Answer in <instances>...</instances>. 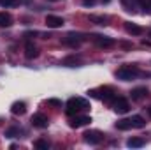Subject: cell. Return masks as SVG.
<instances>
[{
	"mask_svg": "<svg viewBox=\"0 0 151 150\" xmlns=\"http://www.w3.org/2000/svg\"><path fill=\"white\" fill-rule=\"evenodd\" d=\"M88 108H90V103L86 99H83V97H70L67 101L65 111H67L69 117H74V115H79L81 111H86Z\"/></svg>",
	"mask_w": 151,
	"mask_h": 150,
	"instance_id": "obj_1",
	"label": "cell"
},
{
	"mask_svg": "<svg viewBox=\"0 0 151 150\" xmlns=\"http://www.w3.org/2000/svg\"><path fill=\"white\" fill-rule=\"evenodd\" d=\"M137 74H139L137 66H123V67H119L116 71V78L121 79V81H130V79H134Z\"/></svg>",
	"mask_w": 151,
	"mask_h": 150,
	"instance_id": "obj_2",
	"label": "cell"
},
{
	"mask_svg": "<svg viewBox=\"0 0 151 150\" xmlns=\"http://www.w3.org/2000/svg\"><path fill=\"white\" fill-rule=\"evenodd\" d=\"M102 133L100 131H86L84 134H83V138H84V141L86 143H90V145H99L100 141H102Z\"/></svg>",
	"mask_w": 151,
	"mask_h": 150,
	"instance_id": "obj_3",
	"label": "cell"
},
{
	"mask_svg": "<svg viewBox=\"0 0 151 150\" xmlns=\"http://www.w3.org/2000/svg\"><path fill=\"white\" fill-rule=\"evenodd\" d=\"M47 124H49V120H47V117L42 115V113H35V115L32 117V125L37 127V129H46Z\"/></svg>",
	"mask_w": 151,
	"mask_h": 150,
	"instance_id": "obj_4",
	"label": "cell"
},
{
	"mask_svg": "<svg viewBox=\"0 0 151 150\" xmlns=\"http://www.w3.org/2000/svg\"><path fill=\"white\" fill-rule=\"evenodd\" d=\"M90 122H91V117H88V115H76L74 118L70 120V127H74V129H77V127L88 125Z\"/></svg>",
	"mask_w": 151,
	"mask_h": 150,
	"instance_id": "obj_5",
	"label": "cell"
},
{
	"mask_svg": "<svg viewBox=\"0 0 151 150\" xmlns=\"http://www.w3.org/2000/svg\"><path fill=\"white\" fill-rule=\"evenodd\" d=\"M81 42H83V37H81L79 34H67V36H65V39H63V44L72 46V48H77Z\"/></svg>",
	"mask_w": 151,
	"mask_h": 150,
	"instance_id": "obj_6",
	"label": "cell"
},
{
	"mask_svg": "<svg viewBox=\"0 0 151 150\" xmlns=\"http://www.w3.org/2000/svg\"><path fill=\"white\" fill-rule=\"evenodd\" d=\"M63 23H65L63 18H60V16H53V14L46 16V25H47L49 28H60Z\"/></svg>",
	"mask_w": 151,
	"mask_h": 150,
	"instance_id": "obj_7",
	"label": "cell"
},
{
	"mask_svg": "<svg viewBox=\"0 0 151 150\" xmlns=\"http://www.w3.org/2000/svg\"><path fill=\"white\" fill-rule=\"evenodd\" d=\"M130 110V104H128V101L127 99H123V97H119V99H116L114 101V111L116 113H127Z\"/></svg>",
	"mask_w": 151,
	"mask_h": 150,
	"instance_id": "obj_8",
	"label": "cell"
},
{
	"mask_svg": "<svg viewBox=\"0 0 151 150\" xmlns=\"http://www.w3.org/2000/svg\"><path fill=\"white\" fill-rule=\"evenodd\" d=\"M95 39V42H97V46H100V48H113L114 44H116V41L111 37H104V36H93Z\"/></svg>",
	"mask_w": 151,
	"mask_h": 150,
	"instance_id": "obj_9",
	"label": "cell"
},
{
	"mask_svg": "<svg viewBox=\"0 0 151 150\" xmlns=\"http://www.w3.org/2000/svg\"><path fill=\"white\" fill-rule=\"evenodd\" d=\"M146 95H148V88H146V87H137V88H134V90L130 92L132 101H141V99H144Z\"/></svg>",
	"mask_w": 151,
	"mask_h": 150,
	"instance_id": "obj_10",
	"label": "cell"
},
{
	"mask_svg": "<svg viewBox=\"0 0 151 150\" xmlns=\"http://www.w3.org/2000/svg\"><path fill=\"white\" fill-rule=\"evenodd\" d=\"M25 111H27V104H25L23 101L12 103V106H11V113H12V115H25Z\"/></svg>",
	"mask_w": 151,
	"mask_h": 150,
	"instance_id": "obj_11",
	"label": "cell"
},
{
	"mask_svg": "<svg viewBox=\"0 0 151 150\" xmlns=\"http://www.w3.org/2000/svg\"><path fill=\"white\" fill-rule=\"evenodd\" d=\"M121 4H123V7L127 9V11H135V9H141V4H142V0H121Z\"/></svg>",
	"mask_w": 151,
	"mask_h": 150,
	"instance_id": "obj_12",
	"label": "cell"
},
{
	"mask_svg": "<svg viewBox=\"0 0 151 150\" xmlns=\"http://www.w3.org/2000/svg\"><path fill=\"white\" fill-rule=\"evenodd\" d=\"M25 57H27V58H30V60L39 57V50L32 44V42H27V46H25Z\"/></svg>",
	"mask_w": 151,
	"mask_h": 150,
	"instance_id": "obj_13",
	"label": "cell"
},
{
	"mask_svg": "<svg viewBox=\"0 0 151 150\" xmlns=\"http://www.w3.org/2000/svg\"><path fill=\"white\" fill-rule=\"evenodd\" d=\"M125 30L128 32V34H132V36H141L144 30H142V27H139V25H135V23H125Z\"/></svg>",
	"mask_w": 151,
	"mask_h": 150,
	"instance_id": "obj_14",
	"label": "cell"
},
{
	"mask_svg": "<svg viewBox=\"0 0 151 150\" xmlns=\"http://www.w3.org/2000/svg\"><path fill=\"white\" fill-rule=\"evenodd\" d=\"M116 129L118 131H128V129H134L132 127V120L130 118H121L116 122Z\"/></svg>",
	"mask_w": 151,
	"mask_h": 150,
	"instance_id": "obj_15",
	"label": "cell"
},
{
	"mask_svg": "<svg viewBox=\"0 0 151 150\" xmlns=\"http://www.w3.org/2000/svg\"><path fill=\"white\" fill-rule=\"evenodd\" d=\"M100 92H102V94H97V97H100V99H104V101H111V99H114L113 88L104 87V88H100Z\"/></svg>",
	"mask_w": 151,
	"mask_h": 150,
	"instance_id": "obj_16",
	"label": "cell"
},
{
	"mask_svg": "<svg viewBox=\"0 0 151 150\" xmlns=\"http://www.w3.org/2000/svg\"><path fill=\"white\" fill-rule=\"evenodd\" d=\"M130 120H132V127H134V129H142V127L146 125V120H144L141 115H134Z\"/></svg>",
	"mask_w": 151,
	"mask_h": 150,
	"instance_id": "obj_17",
	"label": "cell"
},
{
	"mask_svg": "<svg viewBox=\"0 0 151 150\" xmlns=\"http://www.w3.org/2000/svg\"><path fill=\"white\" fill-rule=\"evenodd\" d=\"M62 64H63V66H69V67H76V66H79V64H81V57L70 55V57L63 58V62H62Z\"/></svg>",
	"mask_w": 151,
	"mask_h": 150,
	"instance_id": "obj_18",
	"label": "cell"
},
{
	"mask_svg": "<svg viewBox=\"0 0 151 150\" xmlns=\"http://www.w3.org/2000/svg\"><path fill=\"white\" fill-rule=\"evenodd\" d=\"M127 145H128L130 149H141V147H144V140H142V138H130V140L127 141Z\"/></svg>",
	"mask_w": 151,
	"mask_h": 150,
	"instance_id": "obj_19",
	"label": "cell"
},
{
	"mask_svg": "<svg viewBox=\"0 0 151 150\" xmlns=\"http://www.w3.org/2000/svg\"><path fill=\"white\" fill-rule=\"evenodd\" d=\"M12 25V18L9 12H0V27H11Z\"/></svg>",
	"mask_w": 151,
	"mask_h": 150,
	"instance_id": "obj_20",
	"label": "cell"
},
{
	"mask_svg": "<svg viewBox=\"0 0 151 150\" xmlns=\"http://www.w3.org/2000/svg\"><path fill=\"white\" fill-rule=\"evenodd\" d=\"M90 20H91V21H95L97 25H107V18H102V16H93V14H91V16H90Z\"/></svg>",
	"mask_w": 151,
	"mask_h": 150,
	"instance_id": "obj_21",
	"label": "cell"
},
{
	"mask_svg": "<svg viewBox=\"0 0 151 150\" xmlns=\"http://www.w3.org/2000/svg\"><path fill=\"white\" fill-rule=\"evenodd\" d=\"M19 133H21V129H18V127H11V129L5 131V136H7V138H14V136L19 134Z\"/></svg>",
	"mask_w": 151,
	"mask_h": 150,
	"instance_id": "obj_22",
	"label": "cell"
},
{
	"mask_svg": "<svg viewBox=\"0 0 151 150\" xmlns=\"http://www.w3.org/2000/svg\"><path fill=\"white\" fill-rule=\"evenodd\" d=\"M35 149H40V150H47L49 149V143L46 140H37L35 141Z\"/></svg>",
	"mask_w": 151,
	"mask_h": 150,
	"instance_id": "obj_23",
	"label": "cell"
},
{
	"mask_svg": "<svg viewBox=\"0 0 151 150\" xmlns=\"http://www.w3.org/2000/svg\"><path fill=\"white\" fill-rule=\"evenodd\" d=\"M141 9H144V12H150L151 14V0H142Z\"/></svg>",
	"mask_w": 151,
	"mask_h": 150,
	"instance_id": "obj_24",
	"label": "cell"
},
{
	"mask_svg": "<svg viewBox=\"0 0 151 150\" xmlns=\"http://www.w3.org/2000/svg\"><path fill=\"white\" fill-rule=\"evenodd\" d=\"M16 4H18V0H0V5H4V7H12Z\"/></svg>",
	"mask_w": 151,
	"mask_h": 150,
	"instance_id": "obj_25",
	"label": "cell"
},
{
	"mask_svg": "<svg viewBox=\"0 0 151 150\" xmlns=\"http://www.w3.org/2000/svg\"><path fill=\"white\" fill-rule=\"evenodd\" d=\"M47 104H53V106H62V101H58V99H49V101H47Z\"/></svg>",
	"mask_w": 151,
	"mask_h": 150,
	"instance_id": "obj_26",
	"label": "cell"
},
{
	"mask_svg": "<svg viewBox=\"0 0 151 150\" xmlns=\"http://www.w3.org/2000/svg\"><path fill=\"white\" fill-rule=\"evenodd\" d=\"M148 113H150V117H151V106H150V108H148Z\"/></svg>",
	"mask_w": 151,
	"mask_h": 150,
	"instance_id": "obj_27",
	"label": "cell"
},
{
	"mask_svg": "<svg viewBox=\"0 0 151 150\" xmlns=\"http://www.w3.org/2000/svg\"><path fill=\"white\" fill-rule=\"evenodd\" d=\"M102 2H104V4H107V2H111V0H102Z\"/></svg>",
	"mask_w": 151,
	"mask_h": 150,
	"instance_id": "obj_28",
	"label": "cell"
},
{
	"mask_svg": "<svg viewBox=\"0 0 151 150\" xmlns=\"http://www.w3.org/2000/svg\"><path fill=\"white\" fill-rule=\"evenodd\" d=\"M49 2H58V0H49Z\"/></svg>",
	"mask_w": 151,
	"mask_h": 150,
	"instance_id": "obj_29",
	"label": "cell"
},
{
	"mask_svg": "<svg viewBox=\"0 0 151 150\" xmlns=\"http://www.w3.org/2000/svg\"><path fill=\"white\" fill-rule=\"evenodd\" d=\"M150 37H151V32H150Z\"/></svg>",
	"mask_w": 151,
	"mask_h": 150,
	"instance_id": "obj_30",
	"label": "cell"
}]
</instances>
